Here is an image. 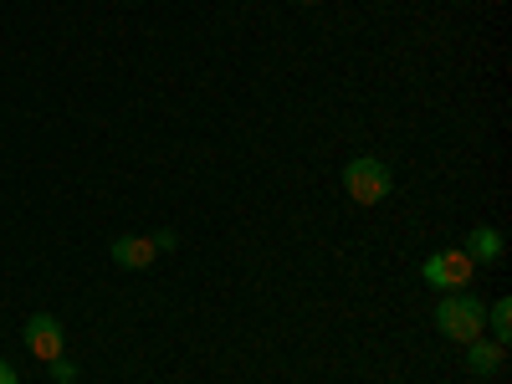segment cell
Returning <instances> with one entry per match:
<instances>
[{
	"label": "cell",
	"instance_id": "6da1fadb",
	"mask_svg": "<svg viewBox=\"0 0 512 384\" xmlns=\"http://www.w3.org/2000/svg\"><path fill=\"white\" fill-rule=\"evenodd\" d=\"M431 318H436L441 338H451V344H472V338H482V328H487V308L472 292H441Z\"/></svg>",
	"mask_w": 512,
	"mask_h": 384
},
{
	"label": "cell",
	"instance_id": "7a4b0ae2",
	"mask_svg": "<svg viewBox=\"0 0 512 384\" xmlns=\"http://www.w3.org/2000/svg\"><path fill=\"white\" fill-rule=\"evenodd\" d=\"M344 190H349L359 205H379L384 195L395 190V169L384 164V159H374V154H354V159L344 164Z\"/></svg>",
	"mask_w": 512,
	"mask_h": 384
},
{
	"label": "cell",
	"instance_id": "3957f363",
	"mask_svg": "<svg viewBox=\"0 0 512 384\" xmlns=\"http://www.w3.org/2000/svg\"><path fill=\"white\" fill-rule=\"evenodd\" d=\"M472 277H477V262L466 251H431L420 262V282L436 287V292H466Z\"/></svg>",
	"mask_w": 512,
	"mask_h": 384
},
{
	"label": "cell",
	"instance_id": "277c9868",
	"mask_svg": "<svg viewBox=\"0 0 512 384\" xmlns=\"http://www.w3.org/2000/svg\"><path fill=\"white\" fill-rule=\"evenodd\" d=\"M21 338H26V349H31L41 364L62 359V344H67L62 318H52V313H31V318H26V328H21Z\"/></svg>",
	"mask_w": 512,
	"mask_h": 384
},
{
	"label": "cell",
	"instance_id": "5b68a950",
	"mask_svg": "<svg viewBox=\"0 0 512 384\" xmlns=\"http://www.w3.org/2000/svg\"><path fill=\"white\" fill-rule=\"evenodd\" d=\"M108 256H113L118 267H128V272H144V267H154L159 246H154V236H113L108 241Z\"/></svg>",
	"mask_w": 512,
	"mask_h": 384
},
{
	"label": "cell",
	"instance_id": "8992f818",
	"mask_svg": "<svg viewBox=\"0 0 512 384\" xmlns=\"http://www.w3.org/2000/svg\"><path fill=\"white\" fill-rule=\"evenodd\" d=\"M502 231L497 226H477L472 236H466V256H472V262H482V267H497L502 262Z\"/></svg>",
	"mask_w": 512,
	"mask_h": 384
},
{
	"label": "cell",
	"instance_id": "52a82bcc",
	"mask_svg": "<svg viewBox=\"0 0 512 384\" xmlns=\"http://www.w3.org/2000/svg\"><path fill=\"white\" fill-rule=\"evenodd\" d=\"M502 359H507L502 344H482V338H472V344H466V369H472V374H497Z\"/></svg>",
	"mask_w": 512,
	"mask_h": 384
},
{
	"label": "cell",
	"instance_id": "ba28073f",
	"mask_svg": "<svg viewBox=\"0 0 512 384\" xmlns=\"http://www.w3.org/2000/svg\"><path fill=\"white\" fill-rule=\"evenodd\" d=\"M487 328H492V344L507 349V338H512V297H497V303L487 308Z\"/></svg>",
	"mask_w": 512,
	"mask_h": 384
},
{
	"label": "cell",
	"instance_id": "9c48e42d",
	"mask_svg": "<svg viewBox=\"0 0 512 384\" xmlns=\"http://www.w3.org/2000/svg\"><path fill=\"white\" fill-rule=\"evenodd\" d=\"M47 369H52V379H57V384H77V364H72V359H52Z\"/></svg>",
	"mask_w": 512,
	"mask_h": 384
},
{
	"label": "cell",
	"instance_id": "30bf717a",
	"mask_svg": "<svg viewBox=\"0 0 512 384\" xmlns=\"http://www.w3.org/2000/svg\"><path fill=\"white\" fill-rule=\"evenodd\" d=\"M154 246H159V251H175L180 236H175V231H154Z\"/></svg>",
	"mask_w": 512,
	"mask_h": 384
},
{
	"label": "cell",
	"instance_id": "8fae6325",
	"mask_svg": "<svg viewBox=\"0 0 512 384\" xmlns=\"http://www.w3.org/2000/svg\"><path fill=\"white\" fill-rule=\"evenodd\" d=\"M0 384H21V374H16V369H11L6 359H0Z\"/></svg>",
	"mask_w": 512,
	"mask_h": 384
},
{
	"label": "cell",
	"instance_id": "7c38bea8",
	"mask_svg": "<svg viewBox=\"0 0 512 384\" xmlns=\"http://www.w3.org/2000/svg\"><path fill=\"white\" fill-rule=\"evenodd\" d=\"M292 6H318V0H292Z\"/></svg>",
	"mask_w": 512,
	"mask_h": 384
}]
</instances>
